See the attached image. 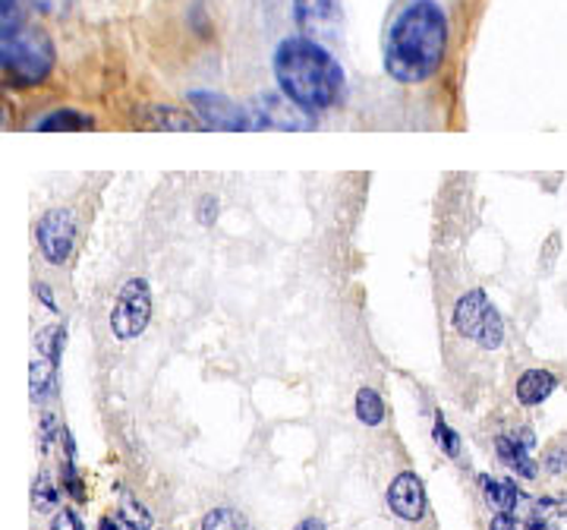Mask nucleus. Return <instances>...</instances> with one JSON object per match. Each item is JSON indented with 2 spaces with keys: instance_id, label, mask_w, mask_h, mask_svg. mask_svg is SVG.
<instances>
[{
  "instance_id": "2eb2a0df",
  "label": "nucleus",
  "mask_w": 567,
  "mask_h": 530,
  "mask_svg": "<svg viewBox=\"0 0 567 530\" xmlns=\"http://www.w3.org/2000/svg\"><path fill=\"white\" fill-rule=\"evenodd\" d=\"M99 530H152V514L136 499H130L114 514H104Z\"/></svg>"
},
{
  "instance_id": "cd10ccee",
  "label": "nucleus",
  "mask_w": 567,
  "mask_h": 530,
  "mask_svg": "<svg viewBox=\"0 0 567 530\" xmlns=\"http://www.w3.org/2000/svg\"><path fill=\"white\" fill-rule=\"evenodd\" d=\"M488 530H517V521H514V511H498L495 518H492V524Z\"/></svg>"
},
{
  "instance_id": "9b49d317",
  "label": "nucleus",
  "mask_w": 567,
  "mask_h": 530,
  "mask_svg": "<svg viewBox=\"0 0 567 530\" xmlns=\"http://www.w3.org/2000/svg\"><path fill=\"white\" fill-rule=\"evenodd\" d=\"M293 17L303 32H324L338 20V0H293Z\"/></svg>"
},
{
  "instance_id": "a211bd4d",
  "label": "nucleus",
  "mask_w": 567,
  "mask_h": 530,
  "mask_svg": "<svg viewBox=\"0 0 567 530\" xmlns=\"http://www.w3.org/2000/svg\"><path fill=\"white\" fill-rule=\"evenodd\" d=\"M357 417L365 427H379L385 420V401L375 388H360L357 391Z\"/></svg>"
},
{
  "instance_id": "393cba45",
  "label": "nucleus",
  "mask_w": 567,
  "mask_h": 530,
  "mask_svg": "<svg viewBox=\"0 0 567 530\" xmlns=\"http://www.w3.org/2000/svg\"><path fill=\"white\" fill-rule=\"evenodd\" d=\"M51 530H85V528H82V521L76 511L61 509L58 514H54V524H51Z\"/></svg>"
},
{
  "instance_id": "ddd939ff",
  "label": "nucleus",
  "mask_w": 567,
  "mask_h": 530,
  "mask_svg": "<svg viewBox=\"0 0 567 530\" xmlns=\"http://www.w3.org/2000/svg\"><path fill=\"white\" fill-rule=\"evenodd\" d=\"M140 123L145 130H171V133H189V130H196V123L189 121L186 114L167 108V104H152V108H145Z\"/></svg>"
},
{
  "instance_id": "a878e982",
  "label": "nucleus",
  "mask_w": 567,
  "mask_h": 530,
  "mask_svg": "<svg viewBox=\"0 0 567 530\" xmlns=\"http://www.w3.org/2000/svg\"><path fill=\"white\" fill-rule=\"evenodd\" d=\"M54 439H58V420H54V414H44V420H41V451L51 449Z\"/></svg>"
},
{
  "instance_id": "9d476101",
  "label": "nucleus",
  "mask_w": 567,
  "mask_h": 530,
  "mask_svg": "<svg viewBox=\"0 0 567 530\" xmlns=\"http://www.w3.org/2000/svg\"><path fill=\"white\" fill-rule=\"evenodd\" d=\"M388 506L391 511L401 518V521H423L425 518V490L423 480L413 473V470H404L391 480L388 487Z\"/></svg>"
},
{
  "instance_id": "dca6fc26",
  "label": "nucleus",
  "mask_w": 567,
  "mask_h": 530,
  "mask_svg": "<svg viewBox=\"0 0 567 530\" xmlns=\"http://www.w3.org/2000/svg\"><path fill=\"white\" fill-rule=\"evenodd\" d=\"M54 388H58V364L39 354V360H32V367H29V391H32V401H39V405L41 401H48V398L54 395Z\"/></svg>"
},
{
  "instance_id": "6ab92c4d",
  "label": "nucleus",
  "mask_w": 567,
  "mask_h": 530,
  "mask_svg": "<svg viewBox=\"0 0 567 530\" xmlns=\"http://www.w3.org/2000/svg\"><path fill=\"white\" fill-rule=\"evenodd\" d=\"M561 502L558 499H539L527 518V530H558Z\"/></svg>"
},
{
  "instance_id": "6e6552de",
  "label": "nucleus",
  "mask_w": 567,
  "mask_h": 530,
  "mask_svg": "<svg viewBox=\"0 0 567 530\" xmlns=\"http://www.w3.org/2000/svg\"><path fill=\"white\" fill-rule=\"evenodd\" d=\"M35 241L44 259L51 265H63L66 256L73 253L76 244V222L66 208H51L48 215H41L39 227H35Z\"/></svg>"
},
{
  "instance_id": "5701e85b",
  "label": "nucleus",
  "mask_w": 567,
  "mask_h": 530,
  "mask_svg": "<svg viewBox=\"0 0 567 530\" xmlns=\"http://www.w3.org/2000/svg\"><path fill=\"white\" fill-rule=\"evenodd\" d=\"M432 436H435L439 449L445 451L447 458H457V455H461V436H457L454 429L447 427L442 414H435V429H432Z\"/></svg>"
},
{
  "instance_id": "7c9ffc66",
  "label": "nucleus",
  "mask_w": 567,
  "mask_h": 530,
  "mask_svg": "<svg viewBox=\"0 0 567 530\" xmlns=\"http://www.w3.org/2000/svg\"><path fill=\"white\" fill-rule=\"evenodd\" d=\"M35 294H39V300L44 306H48V309H51V313H58V300H54V294H51V287L48 285H39L35 287Z\"/></svg>"
},
{
  "instance_id": "412c9836",
  "label": "nucleus",
  "mask_w": 567,
  "mask_h": 530,
  "mask_svg": "<svg viewBox=\"0 0 567 530\" xmlns=\"http://www.w3.org/2000/svg\"><path fill=\"white\" fill-rule=\"evenodd\" d=\"M203 530H256L240 511L215 509L203 518Z\"/></svg>"
},
{
  "instance_id": "f3484780",
  "label": "nucleus",
  "mask_w": 567,
  "mask_h": 530,
  "mask_svg": "<svg viewBox=\"0 0 567 530\" xmlns=\"http://www.w3.org/2000/svg\"><path fill=\"white\" fill-rule=\"evenodd\" d=\"M92 126H95L92 118H85L80 111L63 108V111H54V114H48L44 121H39V133H73V130H92Z\"/></svg>"
},
{
  "instance_id": "2f4dec72",
  "label": "nucleus",
  "mask_w": 567,
  "mask_h": 530,
  "mask_svg": "<svg viewBox=\"0 0 567 530\" xmlns=\"http://www.w3.org/2000/svg\"><path fill=\"white\" fill-rule=\"evenodd\" d=\"M293 530H324V524L319 518H306V521H300Z\"/></svg>"
},
{
  "instance_id": "c756f323",
  "label": "nucleus",
  "mask_w": 567,
  "mask_h": 530,
  "mask_svg": "<svg viewBox=\"0 0 567 530\" xmlns=\"http://www.w3.org/2000/svg\"><path fill=\"white\" fill-rule=\"evenodd\" d=\"M567 468V451H551V455H548V470H551V473H558V470H565Z\"/></svg>"
},
{
  "instance_id": "7ed1b4c3",
  "label": "nucleus",
  "mask_w": 567,
  "mask_h": 530,
  "mask_svg": "<svg viewBox=\"0 0 567 530\" xmlns=\"http://www.w3.org/2000/svg\"><path fill=\"white\" fill-rule=\"evenodd\" d=\"M0 63L13 89L39 85L54 70V44L39 26L25 22L20 0H0Z\"/></svg>"
},
{
  "instance_id": "f8f14e48",
  "label": "nucleus",
  "mask_w": 567,
  "mask_h": 530,
  "mask_svg": "<svg viewBox=\"0 0 567 530\" xmlns=\"http://www.w3.org/2000/svg\"><path fill=\"white\" fill-rule=\"evenodd\" d=\"M555 388H558L555 373H548V369H527V373L517 379V401H520L524 408H536V405L546 401Z\"/></svg>"
},
{
  "instance_id": "4be33fe9",
  "label": "nucleus",
  "mask_w": 567,
  "mask_h": 530,
  "mask_svg": "<svg viewBox=\"0 0 567 530\" xmlns=\"http://www.w3.org/2000/svg\"><path fill=\"white\" fill-rule=\"evenodd\" d=\"M32 506L41 514H51V511H58V506H61V490L44 473H41L39 480H35V487H32Z\"/></svg>"
},
{
  "instance_id": "1a4fd4ad",
  "label": "nucleus",
  "mask_w": 567,
  "mask_h": 530,
  "mask_svg": "<svg viewBox=\"0 0 567 530\" xmlns=\"http://www.w3.org/2000/svg\"><path fill=\"white\" fill-rule=\"evenodd\" d=\"M533 449H536V436H533V429L529 427L511 429V432H502V436L495 439V451H498L502 465H507L514 473H520L524 480H533V477H536V458H533Z\"/></svg>"
},
{
  "instance_id": "aec40b11",
  "label": "nucleus",
  "mask_w": 567,
  "mask_h": 530,
  "mask_svg": "<svg viewBox=\"0 0 567 530\" xmlns=\"http://www.w3.org/2000/svg\"><path fill=\"white\" fill-rule=\"evenodd\" d=\"M63 345H66V328H63V326H48V328H41L39 338H35V350H39L41 357H48V360H54L58 367H61Z\"/></svg>"
},
{
  "instance_id": "20e7f679",
  "label": "nucleus",
  "mask_w": 567,
  "mask_h": 530,
  "mask_svg": "<svg viewBox=\"0 0 567 530\" xmlns=\"http://www.w3.org/2000/svg\"><path fill=\"white\" fill-rule=\"evenodd\" d=\"M451 323L457 328V335H464L470 342H476L486 350H495L505 342V323L498 316L495 304L486 297V291H470L457 304H454V316Z\"/></svg>"
},
{
  "instance_id": "bb28decb",
  "label": "nucleus",
  "mask_w": 567,
  "mask_h": 530,
  "mask_svg": "<svg viewBox=\"0 0 567 530\" xmlns=\"http://www.w3.org/2000/svg\"><path fill=\"white\" fill-rule=\"evenodd\" d=\"M215 218H218V200H215V196H203V200H199V222H203V225H212Z\"/></svg>"
},
{
  "instance_id": "423d86ee",
  "label": "nucleus",
  "mask_w": 567,
  "mask_h": 530,
  "mask_svg": "<svg viewBox=\"0 0 567 530\" xmlns=\"http://www.w3.org/2000/svg\"><path fill=\"white\" fill-rule=\"evenodd\" d=\"M186 102L193 108V114L203 121V126L208 130H221V133H244V130H252V114L249 108H240L230 99H224L218 92H189Z\"/></svg>"
},
{
  "instance_id": "b1692460",
  "label": "nucleus",
  "mask_w": 567,
  "mask_h": 530,
  "mask_svg": "<svg viewBox=\"0 0 567 530\" xmlns=\"http://www.w3.org/2000/svg\"><path fill=\"white\" fill-rule=\"evenodd\" d=\"M61 477H63V487H66V492H70L73 499H82V496H85L80 473H76V461H70V458H66L61 468Z\"/></svg>"
},
{
  "instance_id": "0eeeda50",
  "label": "nucleus",
  "mask_w": 567,
  "mask_h": 530,
  "mask_svg": "<svg viewBox=\"0 0 567 530\" xmlns=\"http://www.w3.org/2000/svg\"><path fill=\"white\" fill-rule=\"evenodd\" d=\"M249 114H252V123L259 126V130H284V133H300V130H309L312 126V118H309V111L300 108V104L293 102V99H287V95H278V92H262L252 108H249Z\"/></svg>"
},
{
  "instance_id": "39448f33",
  "label": "nucleus",
  "mask_w": 567,
  "mask_h": 530,
  "mask_svg": "<svg viewBox=\"0 0 567 530\" xmlns=\"http://www.w3.org/2000/svg\"><path fill=\"white\" fill-rule=\"evenodd\" d=\"M152 319V291L145 278H130L117 294V304L111 313V328L121 342L140 338Z\"/></svg>"
},
{
  "instance_id": "c85d7f7f",
  "label": "nucleus",
  "mask_w": 567,
  "mask_h": 530,
  "mask_svg": "<svg viewBox=\"0 0 567 530\" xmlns=\"http://www.w3.org/2000/svg\"><path fill=\"white\" fill-rule=\"evenodd\" d=\"M70 3H73V0H35V7H39L41 13H63Z\"/></svg>"
},
{
  "instance_id": "4468645a",
  "label": "nucleus",
  "mask_w": 567,
  "mask_h": 530,
  "mask_svg": "<svg viewBox=\"0 0 567 530\" xmlns=\"http://www.w3.org/2000/svg\"><path fill=\"white\" fill-rule=\"evenodd\" d=\"M480 490L495 511H514L520 502V490L514 480H498V477L480 473Z\"/></svg>"
},
{
  "instance_id": "f257e3e1",
  "label": "nucleus",
  "mask_w": 567,
  "mask_h": 530,
  "mask_svg": "<svg viewBox=\"0 0 567 530\" xmlns=\"http://www.w3.org/2000/svg\"><path fill=\"white\" fill-rule=\"evenodd\" d=\"M447 51V17L435 0H413L391 22L385 41L388 77L401 85H420L439 73Z\"/></svg>"
},
{
  "instance_id": "f03ea898",
  "label": "nucleus",
  "mask_w": 567,
  "mask_h": 530,
  "mask_svg": "<svg viewBox=\"0 0 567 530\" xmlns=\"http://www.w3.org/2000/svg\"><path fill=\"white\" fill-rule=\"evenodd\" d=\"M275 80L287 99L306 111H328L344 99V70L309 35L284 39L275 48Z\"/></svg>"
}]
</instances>
